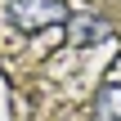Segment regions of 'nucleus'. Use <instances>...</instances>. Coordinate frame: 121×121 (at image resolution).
Returning <instances> with one entry per match:
<instances>
[{"mask_svg": "<svg viewBox=\"0 0 121 121\" xmlns=\"http://www.w3.org/2000/svg\"><path fill=\"white\" fill-rule=\"evenodd\" d=\"M94 121H121V81H103L94 94Z\"/></svg>", "mask_w": 121, "mask_h": 121, "instance_id": "obj_3", "label": "nucleus"}, {"mask_svg": "<svg viewBox=\"0 0 121 121\" xmlns=\"http://www.w3.org/2000/svg\"><path fill=\"white\" fill-rule=\"evenodd\" d=\"M4 13H9V22H13L18 31H27V36H36V31L58 27V22L72 18V9H67L63 0H4Z\"/></svg>", "mask_w": 121, "mask_h": 121, "instance_id": "obj_1", "label": "nucleus"}, {"mask_svg": "<svg viewBox=\"0 0 121 121\" xmlns=\"http://www.w3.org/2000/svg\"><path fill=\"white\" fill-rule=\"evenodd\" d=\"M63 40H67L72 49H90V45H99V40H112V27H108L99 13H72V18L63 22Z\"/></svg>", "mask_w": 121, "mask_h": 121, "instance_id": "obj_2", "label": "nucleus"}]
</instances>
